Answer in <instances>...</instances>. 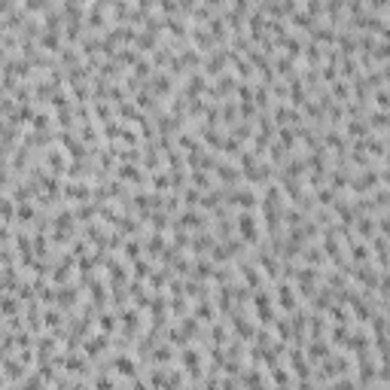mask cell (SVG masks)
<instances>
[{"instance_id": "cell-25", "label": "cell", "mask_w": 390, "mask_h": 390, "mask_svg": "<svg viewBox=\"0 0 390 390\" xmlns=\"http://www.w3.org/2000/svg\"><path fill=\"white\" fill-rule=\"evenodd\" d=\"M34 125H37V128H46V125H49V116H46V113H34Z\"/></svg>"}, {"instance_id": "cell-33", "label": "cell", "mask_w": 390, "mask_h": 390, "mask_svg": "<svg viewBox=\"0 0 390 390\" xmlns=\"http://www.w3.org/2000/svg\"><path fill=\"white\" fill-rule=\"evenodd\" d=\"M387 335H390V323H387Z\"/></svg>"}, {"instance_id": "cell-32", "label": "cell", "mask_w": 390, "mask_h": 390, "mask_svg": "<svg viewBox=\"0 0 390 390\" xmlns=\"http://www.w3.org/2000/svg\"><path fill=\"white\" fill-rule=\"evenodd\" d=\"M381 180H384V183H390V171H384V174H381Z\"/></svg>"}, {"instance_id": "cell-10", "label": "cell", "mask_w": 390, "mask_h": 390, "mask_svg": "<svg viewBox=\"0 0 390 390\" xmlns=\"http://www.w3.org/2000/svg\"><path fill=\"white\" fill-rule=\"evenodd\" d=\"M357 232L360 235H372L375 232V223H372L369 217H357Z\"/></svg>"}, {"instance_id": "cell-29", "label": "cell", "mask_w": 390, "mask_h": 390, "mask_svg": "<svg viewBox=\"0 0 390 390\" xmlns=\"http://www.w3.org/2000/svg\"><path fill=\"white\" fill-rule=\"evenodd\" d=\"M320 9H323L320 0H308V12H320Z\"/></svg>"}, {"instance_id": "cell-19", "label": "cell", "mask_w": 390, "mask_h": 390, "mask_svg": "<svg viewBox=\"0 0 390 390\" xmlns=\"http://www.w3.org/2000/svg\"><path fill=\"white\" fill-rule=\"evenodd\" d=\"M274 381H277V384H290L293 375H287V372H280V366H274Z\"/></svg>"}, {"instance_id": "cell-18", "label": "cell", "mask_w": 390, "mask_h": 390, "mask_svg": "<svg viewBox=\"0 0 390 390\" xmlns=\"http://www.w3.org/2000/svg\"><path fill=\"white\" fill-rule=\"evenodd\" d=\"M375 104H378V107H390V92H384V88L375 92Z\"/></svg>"}, {"instance_id": "cell-27", "label": "cell", "mask_w": 390, "mask_h": 390, "mask_svg": "<svg viewBox=\"0 0 390 390\" xmlns=\"http://www.w3.org/2000/svg\"><path fill=\"white\" fill-rule=\"evenodd\" d=\"M332 92H335V95H342V98H348L351 88H348V82H335V85H332Z\"/></svg>"}, {"instance_id": "cell-13", "label": "cell", "mask_w": 390, "mask_h": 390, "mask_svg": "<svg viewBox=\"0 0 390 390\" xmlns=\"http://www.w3.org/2000/svg\"><path fill=\"white\" fill-rule=\"evenodd\" d=\"M244 277H247V283H250V287H259V274H256L253 265H244Z\"/></svg>"}, {"instance_id": "cell-9", "label": "cell", "mask_w": 390, "mask_h": 390, "mask_svg": "<svg viewBox=\"0 0 390 390\" xmlns=\"http://www.w3.org/2000/svg\"><path fill=\"white\" fill-rule=\"evenodd\" d=\"M113 366H116V372H119V375H134V363H131L128 357H119Z\"/></svg>"}, {"instance_id": "cell-7", "label": "cell", "mask_w": 390, "mask_h": 390, "mask_svg": "<svg viewBox=\"0 0 390 390\" xmlns=\"http://www.w3.org/2000/svg\"><path fill=\"white\" fill-rule=\"evenodd\" d=\"M217 174H220L223 183H235V180H238V171H235L232 165H217Z\"/></svg>"}, {"instance_id": "cell-14", "label": "cell", "mask_w": 390, "mask_h": 390, "mask_svg": "<svg viewBox=\"0 0 390 390\" xmlns=\"http://www.w3.org/2000/svg\"><path fill=\"white\" fill-rule=\"evenodd\" d=\"M153 186L168 189V186H174V180H171V177H165V174H156V177H153Z\"/></svg>"}, {"instance_id": "cell-12", "label": "cell", "mask_w": 390, "mask_h": 390, "mask_svg": "<svg viewBox=\"0 0 390 390\" xmlns=\"http://www.w3.org/2000/svg\"><path fill=\"white\" fill-rule=\"evenodd\" d=\"M329 353V348L323 345V342H314L311 348H308V357H314V360H320V357H326Z\"/></svg>"}, {"instance_id": "cell-20", "label": "cell", "mask_w": 390, "mask_h": 390, "mask_svg": "<svg viewBox=\"0 0 390 390\" xmlns=\"http://www.w3.org/2000/svg\"><path fill=\"white\" fill-rule=\"evenodd\" d=\"M372 119H375V128H387V125H390V116H387V113H375Z\"/></svg>"}, {"instance_id": "cell-6", "label": "cell", "mask_w": 390, "mask_h": 390, "mask_svg": "<svg viewBox=\"0 0 390 390\" xmlns=\"http://www.w3.org/2000/svg\"><path fill=\"white\" fill-rule=\"evenodd\" d=\"M348 247H351V256L357 259V262H366V259H369V247H363L360 241H353V238H351V244H348Z\"/></svg>"}, {"instance_id": "cell-30", "label": "cell", "mask_w": 390, "mask_h": 390, "mask_svg": "<svg viewBox=\"0 0 390 390\" xmlns=\"http://www.w3.org/2000/svg\"><path fill=\"white\" fill-rule=\"evenodd\" d=\"M82 137H85V140H92V137H95V128H92V125H85V128H82Z\"/></svg>"}, {"instance_id": "cell-1", "label": "cell", "mask_w": 390, "mask_h": 390, "mask_svg": "<svg viewBox=\"0 0 390 390\" xmlns=\"http://www.w3.org/2000/svg\"><path fill=\"white\" fill-rule=\"evenodd\" d=\"M238 232L244 235V241H256V220H253V214H241L238 217Z\"/></svg>"}, {"instance_id": "cell-22", "label": "cell", "mask_w": 390, "mask_h": 390, "mask_svg": "<svg viewBox=\"0 0 390 390\" xmlns=\"http://www.w3.org/2000/svg\"><path fill=\"white\" fill-rule=\"evenodd\" d=\"M113 326H116V320H113L110 314H104V317H101V329H104V332H110Z\"/></svg>"}, {"instance_id": "cell-26", "label": "cell", "mask_w": 390, "mask_h": 390, "mask_svg": "<svg viewBox=\"0 0 390 390\" xmlns=\"http://www.w3.org/2000/svg\"><path fill=\"white\" fill-rule=\"evenodd\" d=\"M171 353H174V351H171L168 345H162V348L156 351V360H171Z\"/></svg>"}, {"instance_id": "cell-2", "label": "cell", "mask_w": 390, "mask_h": 390, "mask_svg": "<svg viewBox=\"0 0 390 390\" xmlns=\"http://www.w3.org/2000/svg\"><path fill=\"white\" fill-rule=\"evenodd\" d=\"M277 305L283 311H293L296 308V293H293L290 283H280V287H277Z\"/></svg>"}, {"instance_id": "cell-8", "label": "cell", "mask_w": 390, "mask_h": 390, "mask_svg": "<svg viewBox=\"0 0 390 390\" xmlns=\"http://www.w3.org/2000/svg\"><path fill=\"white\" fill-rule=\"evenodd\" d=\"M119 177H125V180H131V183H140V180H144V177L137 174L134 165H122V168H119Z\"/></svg>"}, {"instance_id": "cell-16", "label": "cell", "mask_w": 390, "mask_h": 390, "mask_svg": "<svg viewBox=\"0 0 390 390\" xmlns=\"http://www.w3.org/2000/svg\"><path fill=\"white\" fill-rule=\"evenodd\" d=\"M317 201H320V204H335V192H332V189H320Z\"/></svg>"}, {"instance_id": "cell-31", "label": "cell", "mask_w": 390, "mask_h": 390, "mask_svg": "<svg viewBox=\"0 0 390 390\" xmlns=\"http://www.w3.org/2000/svg\"><path fill=\"white\" fill-rule=\"evenodd\" d=\"M381 232H384V235H390V217H384V220H381Z\"/></svg>"}, {"instance_id": "cell-17", "label": "cell", "mask_w": 390, "mask_h": 390, "mask_svg": "<svg viewBox=\"0 0 390 390\" xmlns=\"http://www.w3.org/2000/svg\"><path fill=\"white\" fill-rule=\"evenodd\" d=\"M305 259H308V262H320V259H323V250H317V247H308V250H305Z\"/></svg>"}, {"instance_id": "cell-4", "label": "cell", "mask_w": 390, "mask_h": 390, "mask_svg": "<svg viewBox=\"0 0 390 390\" xmlns=\"http://www.w3.org/2000/svg\"><path fill=\"white\" fill-rule=\"evenodd\" d=\"M104 348H107V335H92V339H88V345H85V353H101Z\"/></svg>"}, {"instance_id": "cell-21", "label": "cell", "mask_w": 390, "mask_h": 390, "mask_svg": "<svg viewBox=\"0 0 390 390\" xmlns=\"http://www.w3.org/2000/svg\"><path fill=\"white\" fill-rule=\"evenodd\" d=\"M125 256H128V259H137V256H140V247H137V241L125 244Z\"/></svg>"}, {"instance_id": "cell-24", "label": "cell", "mask_w": 390, "mask_h": 390, "mask_svg": "<svg viewBox=\"0 0 390 390\" xmlns=\"http://www.w3.org/2000/svg\"><path fill=\"white\" fill-rule=\"evenodd\" d=\"M43 46H49L52 52H55V49H58V37H55V34H46V37H43Z\"/></svg>"}, {"instance_id": "cell-28", "label": "cell", "mask_w": 390, "mask_h": 390, "mask_svg": "<svg viewBox=\"0 0 390 390\" xmlns=\"http://www.w3.org/2000/svg\"><path fill=\"white\" fill-rule=\"evenodd\" d=\"M134 274H137V277L150 274V265H147V262H137V265H134Z\"/></svg>"}, {"instance_id": "cell-15", "label": "cell", "mask_w": 390, "mask_h": 390, "mask_svg": "<svg viewBox=\"0 0 390 390\" xmlns=\"http://www.w3.org/2000/svg\"><path fill=\"white\" fill-rule=\"evenodd\" d=\"M348 134H369V125H363V122H351V125H348Z\"/></svg>"}, {"instance_id": "cell-3", "label": "cell", "mask_w": 390, "mask_h": 390, "mask_svg": "<svg viewBox=\"0 0 390 390\" xmlns=\"http://www.w3.org/2000/svg\"><path fill=\"white\" fill-rule=\"evenodd\" d=\"M229 201H232V204H241V207H253V204H256V195H253V189H244V192H235Z\"/></svg>"}, {"instance_id": "cell-5", "label": "cell", "mask_w": 390, "mask_h": 390, "mask_svg": "<svg viewBox=\"0 0 390 390\" xmlns=\"http://www.w3.org/2000/svg\"><path fill=\"white\" fill-rule=\"evenodd\" d=\"M183 363H186V369L192 372V375H198V369H201V357L195 351H183Z\"/></svg>"}, {"instance_id": "cell-23", "label": "cell", "mask_w": 390, "mask_h": 390, "mask_svg": "<svg viewBox=\"0 0 390 390\" xmlns=\"http://www.w3.org/2000/svg\"><path fill=\"white\" fill-rule=\"evenodd\" d=\"M232 134H235L238 140H241V137H250V125H235V128H232Z\"/></svg>"}, {"instance_id": "cell-11", "label": "cell", "mask_w": 390, "mask_h": 390, "mask_svg": "<svg viewBox=\"0 0 390 390\" xmlns=\"http://www.w3.org/2000/svg\"><path fill=\"white\" fill-rule=\"evenodd\" d=\"M192 183H195V186H201V189H207V186H210L207 171H198V168H195V171H192Z\"/></svg>"}]
</instances>
